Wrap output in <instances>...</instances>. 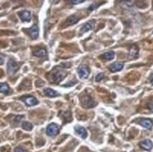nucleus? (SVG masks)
I'll use <instances>...</instances> for the list:
<instances>
[{
  "instance_id": "f257e3e1",
  "label": "nucleus",
  "mask_w": 153,
  "mask_h": 152,
  "mask_svg": "<svg viewBox=\"0 0 153 152\" xmlns=\"http://www.w3.org/2000/svg\"><path fill=\"white\" fill-rule=\"evenodd\" d=\"M47 76L51 83L58 84L67 76V72L61 68H55Z\"/></svg>"
},
{
  "instance_id": "f03ea898",
  "label": "nucleus",
  "mask_w": 153,
  "mask_h": 152,
  "mask_svg": "<svg viewBox=\"0 0 153 152\" xmlns=\"http://www.w3.org/2000/svg\"><path fill=\"white\" fill-rule=\"evenodd\" d=\"M21 64L20 63H18L16 62L14 59H10L9 62H8V64H7V69H8V73L12 75V74H14L18 69L19 68H20Z\"/></svg>"
},
{
  "instance_id": "7ed1b4c3",
  "label": "nucleus",
  "mask_w": 153,
  "mask_h": 152,
  "mask_svg": "<svg viewBox=\"0 0 153 152\" xmlns=\"http://www.w3.org/2000/svg\"><path fill=\"white\" fill-rule=\"evenodd\" d=\"M59 126L55 123H50L46 128V134L48 136H55L58 134Z\"/></svg>"
},
{
  "instance_id": "20e7f679",
  "label": "nucleus",
  "mask_w": 153,
  "mask_h": 152,
  "mask_svg": "<svg viewBox=\"0 0 153 152\" xmlns=\"http://www.w3.org/2000/svg\"><path fill=\"white\" fill-rule=\"evenodd\" d=\"M81 103L85 108H92L95 106V101L90 96H84L81 99Z\"/></svg>"
},
{
  "instance_id": "39448f33",
  "label": "nucleus",
  "mask_w": 153,
  "mask_h": 152,
  "mask_svg": "<svg viewBox=\"0 0 153 152\" xmlns=\"http://www.w3.org/2000/svg\"><path fill=\"white\" fill-rule=\"evenodd\" d=\"M77 72H78L79 77L82 78V79H86L89 76V73H90V72H89V69L85 65H81L77 69Z\"/></svg>"
},
{
  "instance_id": "423d86ee",
  "label": "nucleus",
  "mask_w": 153,
  "mask_h": 152,
  "mask_svg": "<svg viewBox=\"0 0 153 152\" xmlns=\"http://www.w3.org/2000/svg\"><path fill=\"white\" fill-rule=\"evenodd\" d=\"M24 31L28 34V36L31 38V39H33V40L37 39V38L39 37V27L36 24L28 29H25Z\"/></svg>"
},
{
  "instance_id": "0eeeda50",
  "label": "nucleus",
  "mask_w": 153,
  "mask_h": 152,
  "mask_svg": "<svg viewBox=\"0 0 153 152\" xmlns=\"http://www.w3.org/2000/svg\"><path fill=\"white\" fill-rule=\"evenodd\" d=\"M95 23H96V22H95L94 20H91V21H88L87 23L84 24L82 25L81 29L79 30V33L80 34H84L86 32H88V31H90L91 29H93L94 25H95Z\"/></svg>"
},
{
  "instance_id": "6e6552de",
  "label": "nucleus",
  "mask_w": 153,
  "mask_h": 152,
  "mask_svg": "<svg viewBox=\"0 0 153 152\" xmlns=\"http://www.w3.org/2000/svg\"><path fill=\"white\" fill-rule=\"evenodd\" d=\"M21 100L27 106H34V105H37L38 103H39V100L33 96H24V97H22Z\"/></svg>"
},
{
  "instance_id": "1a4fd4ad",
  "label": "nucleus",
  "mask_w": 153,
  "mask_h": 152,
  "mask_svg": "<svg viewBox=\"0 0 153 152\" xmlns=\"http://www.w3.org/2000/svg\"><path fill=\"white\" fill-rule=\"evenodd\" d=\"M136 122L139 125H141L142 127H144V128L148 129V130H150L152 128V124H153L151 120L149 118H139L136 120Z\"/></svg>"
},
{
  "instance_id": "9d476101",
  "label": "nucleus",
  "mask_w": 153,
  "mask_h": 152,
  "mask_svg": "<svg viewBox=\"0 0 153 152\" xmlns=\"http://www.w3.org/2000/svg\"><path fill=\"white\" fill-rule=\"evenodd\" d=\"M19 17L21 18L23 22H30L31 20V13L28 10H22L18 13Z\"/></svg>"
},
{
  "instance_id": "9b49d317",
  "label": "nucleus",
  "mask_w": 153,
  "mask_h": 152,
  "mask_svg": "<svg viewBox=\"0 0 153 152\" xmlns=\"http://www.w3.org/2000/svg\"><path fill=\"white\" fill-rule=\"evenodd\" d=\"M138 53H139V48L137 45L135 44H132L130 48V51H129V55H130V58L131 59H135L138 56Z\"/></svg>"
},
{
  "instance_id": "f8f14e48",
  "label": "nucleus",
  "mask_w": 153,
  "mask_h": 152,
  "mask_svg": "<svg viewBox=\"0 0 153 152\" xmlns=\"http://www.w3.org/2000/svg\"><path fill=\"white\" fill-rule=\"evenodd\" d=\"M123 67H124V64L122 62H116V63H113L112 65H110L109 69L112 72H117L121 71V69H123Z\"/></svg>"
},
{
  "instance_id": "ddd939ff",
  "label": "nucleus",
  "mask_w": 153,
  "mask_h": 152,
  "mask_svg": "<svg viewBox=\"0 0 153 152\" xmlns=\"http://www.w3.org/2000/svg\"><path fill=\"white\" fill-rule=\"evenodd\" d=\"M74 130L76 131V134H79L82 138H84V139L86 138V136H87V131H86V130L84 128V127L77 125V126L74 127Z\"/></svg>"
},
{
  "instance_id": "4468645a",
  "label": "nucleus",
  "mask_w": 153,
  "mask_h": 152,
  "mask_svg": "<svg viewBox=\"0 0 153 152\" xmlns=\"http://www.w3.org/2000/svg\"><path fill=\"white\" fill-rule=\"evenodd\" d=\"M140 145H141V148L145 150H151L152 148H153V144L150 140H149V139H145V140L141 141L140 142Z\"/></svg>"
},
{
  "instance_id": "2eb2a0df",
  "label": "nucleus",
  "mask_w": 153,
  "mask_h": 152,
  "mask_svg": "<svg viewBox=\"0 0 153 152\" xmlns=\"http://www.w3.org/2000/svg\"><path fill=\"white\" fill-rule=\"evenodd\" d=\"M33 55L37 58H45L47 55V51L44 48H39L33 51Z\"/></svg>"
},
{
  "instance_id": "dca6fc26",
  "label": "nucleus",
  "mask_w": 153,
  "mask_h": 152,
  "mask_svg": "<svg viewBox=\"0 0 153 152\" xmlns=\"http://www.w3.org/2000/svg\"><path fill=\"white\" fill-rule=\"evenodd\" d=\"M43 94L45 95L46 97H49V98H55L56 96H58V94H57L56 91H55L52 88H45V89L43 90Z\"/></svg>"
},
{
  "instance_id": "f3484780",
  "label": "nucleus",
  "mask_w": 153,
  "mask_h": 152,
  "mask_svg": "<svg viewBox=\"0 0 153 152\" xmlns=\"http://www.w3.org/2000/svg\"><path fill=\"white\" fill-rule=\"evenodd\" d=\"M79 21V18L77 17V16H75V15H72V16H69L67 20H66V22H65V27H69V25H72V24H76Z\"/></svg>"
},
{
  "instance_id": "a211bd4d",
  "label": "nucleus",
  "mask_w": 153,
  "mask_h": 152,
  "mask_svg": "<svg viewBox=\"0 0 153 152\" xmlns=\"http://www.w3.org/2000/svg\"><path fill=\"white\" fill-rule=\"evenodd\" d=\"M101 58L104 59V60H112L115 58V53L113 52V51H108V52H105L103 54V55H101Z\"/></svg>"
},
{
  "instance_id": "6ab92c4d",
  "label": "nucleus",
  "mask_w": 153,
  "mask_h": 152,
  "mask_svg": "<svg viewBox=\"0 0 153 152\" xmlns=\"http://www.w3.org/2000/svg\"><path fill=\"white\" fill-rule=\"evenodd\" d=\"M0 92L7 93V94L10 92V88L8 86V84H6V83H0Z\"/></svg>"
},
{
  "instance_id": "aec40b11",
  "label": "nucleus",
  "mask_w": 153,
  "mask_h": 152,
  "mask_svg": "<svg viewBox=\"0 0 153 152\" xmlns=\"http://www.w3.org/2000/svg\"><path fill=\"white\" fill-rule=\"evenodd\" d=\"M22 128L25 131H31L33 129V125L32 123H30V122H27V121H25V122H23L22 124Z\"/></svg>"
},
{
  "instance_id": "412c9836",
  "label": "nucleus",
  "mask_w": 153,
  "mask_h": 152,
  "mask_svg": "<svg viewBox=\"0 0 153 152\" xmlns=\"http://www.w3.org/2000/svg\"><path fill=\"white\" fill-rule=\"evenodd\" d=\"M148 108L149 109L150 112L153 113V99H151L149 103H148Z\"/></svg>"
},
{
  "instance_id": "4be33fe9",
  "label": "nucleus",
  "mask_w": 153,
  "mask_h": 152,
  "mask_svg": "<svg viewBox=\"0 0 153 152\" xmlns=\"http://www.w3.org/2000/svg\"><path fill=\"white\" fill-rule=\"evenodd\" d=\"M14 152H28L27 149H24L23 147H17L14 149Z\"/></svg>"
},
{
  "instance_id": "5701e85b",
  "label": "nucleus",
  "mask_w": 153,
  "mask_h": 152,
  "mask_svg": "<svg viewBox=\"0 0 153 152\" xmlns=\"http://www.w3.org/2000/svg\"><path fill=\"white\" fill-rule=\"evenodd\" d=\"M71 4H73V5H76V4H81V3H84V0H71V1H69Z\"/></svg>"
},
{
  "instance_id": "b1692460",
  "label": "nucleus",
  "mask_w": 153,
  "mask_h": 152,
  "mask_svg": "<svg viewBox=\"0 0 153 152\" xmlns=\"http://www.w3.org/2000/svg\"><path fill=\"white\" fill-rule=\"evenodd\" d=\"M103 77H104V74H103V73H99V74L96 76V81H97V82H100V81L103 80Z\"/></svg>"
},
{
  "instance_id": "393cba45",
  "label": "nucleus",
  "mask_w": 153,
  "mask_h": 152,
  "mask_svg": "<svg viewBox=\"0 0 153 152\" xmlns=\"http://www.w3.org/2000/svg\"><path fill=\"white\" fill-rule=\"evenodd\" d=\"M4 63V58H3V55H0V65H2Z\"/></svg>"
},
{
  "instance_id": "a878e982",
  "label": "nucleus",
  "mask_w": 153,
  "mask_h": 152,
  "mask_svg": "<svg viewBox=\"0 0 153 152\" xmlns=\"http://www.w3.org/2000/svg\"><path fill=\"white\" fill-rule=\"evenodd\" d=\"M149 82H150V83L153 85V73H152V74H150V76H149Z\"/></svg>"
}]
</instances>
